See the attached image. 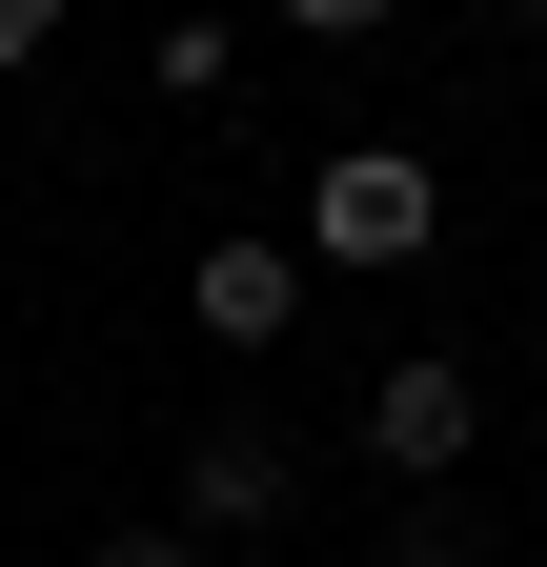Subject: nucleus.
I'll return each mask as SVG.
<instances>
[{"instance_id":"1","label":"nucleus","mask_w":547,"mask_h":567,"mask_svg":"<svg viewBox=\"0 0 547 567\" xmlns=\"http://www.w3.org/2000/svg\"><path fill=\"white\" fill-rule=\"evenodd\" d=\"M446 244V183L405 163V142H345V163L305 183V264H426Z\"/></svg>"},{"instance_id":"2","label":"nucleus","mask_w":547,"mask_h":567,"mask_svg":"<svg viewBox=\"0 0 547 567\" xmlns=\"http://www.w3.org/2000/svg\"><path fill=\"white\" fill-rule=\"evenodd\" d=\"M285 507H305V446H285L264 405H203V425H183V527L244 547V527H285Z\"/></svg>"},{"instance_id":"3","label":"nucleus","mask_w":547,"mask_h":567,"mask_svg":"<svg viewBox=\"0 0 547 567\" xmlns=\"http://www.w3.org/2000/svg\"><path fill=\"white\" fill-rule=\"evenodd\" d=\"M466 446H487V385H466L446 344H405V365L365 385V466H385V486H446Z\"/></svg>"},{"instance_id":"4","label":"nucleus","mask_w":547,"mask_h":567,"mask_svg":"<svg viewBox=\"0 0 547 567\" xmlns=\"http://www.w3.org/2000/svg\"><path fill=\"white\" fill-rule=\"evenodd\" d=\"M183 305H203V344H285L305 324V244H203Z\"/></svg>"},{"instance_id":"5","label":"nucleus","mask_w":547,"mask_h":567,"mask_svg":"<svg viewBox=\"0 0 547 567\" xmlns=\"http://www.w3.org/2000/svg\"><path fill=\"white\" fill-rule=\"evenodd\" d=\"M365 567H466V527H446V486H426V507H405V527H385Z\"/></svg>"},{"instance_id":"6","label":"nucleus","mask_w":547,"mask_h":567,"mask_svg":"<svg viewBox=\"0 0 547 567\" xmlns=\"http://www.w3.org/2000/svg\"><path fill=\"white\" fill-rule=\"evenodd\" d=\"M405 0H285V41H385Z\"/></svg>"},{"instance_id":"7","label":"nucleus","mask_w":547,"mask_h":567,"mask_svg":"<svg viewBox=\"0 0 547 567\" xmlns=\"http://www.w3.org/2000/svg\"><path fill=\"white\" fill-rule=\"evenodd\" d=\"M102 567H224V547H203V527H122Z\"/></svg>"},{"instance_id":"8","label":"nucleus","mask_w":547,"mask_h":567,"mask_svg":"<svg viewBox=\"0 0 547 567\" xmlns=\"http://www.w3.org/2000/svg\"><path fill=\"white\" fill-rule=\"evenodd\" d=\"M41 41H61V0H0V82H21V61H41Z\"/></svg>"},{"instance_id":"9","label":"nucleus","mask_w":547,"mask_h":567,"mask_svg":"<svg viewBox=\"0 0 547 567\" xmlns=\"http://www.w3.org/2000/svg\"><path fill=\"white\" fill-rule=\"evenodd\" d=\"M507 41H527V61H547V0H507Z\"/></svg>"}]
</instances>
